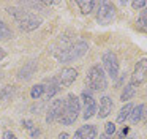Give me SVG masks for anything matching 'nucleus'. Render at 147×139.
Masks as SVG:
<instances>
[{
    "mask_svg": "<svg viewBox=\"0 0 147 139\" xmlns=\"http://www.w3.org/2000/svg\"><path fill=\"white\" fill-rule=\"evenodd\" d=\"M5 55H7V52H5V51H3V49H2V47H0V60L3 59V57H5Z\"/></svg>",
    "mask_w": 147,
    "mask_h": 139,
    "instance_id": "nucleus-28",
    "label": "nucleus"
},
{
    "mask_svg": "<svg viewBox=\"0 0 147 139\" xmlns=\"http://www.w3.org/2000/svg\"><path fill=\"white\" fill-rule=\"evenodd\" d=\"M95 5H96V2H93V0H79L78 2V6L81 8V11L84 14H90L93 11V8H95Z\"/></svg>",
    "mask_w": 147,
    "mask_h": 139,
    "instance_id": "nucleus-19",
    "label": "nucleus"
},
{
    "mask_svg": "<svg viewBox=\"0 0 147 139\" xmlns=\"http://www.w3.org/2000/svg\"><path fill=\"white\" fill-rule=\"evenodd\" d=\"M59 139H68V134L67 133H60V134H59Z\"/></svg>",
    "mask_w": 147,
    "mask_h": 139,
    "instance_id": "nucleus-27",
    "label": "nucleus"
},
{
    "mask_svg": "<svg viewBox=\"0 0 147 139\" xmlns=\"http://www.w3.org/2000/svg\"><path fill=\"white\" fill-rule=\"evenodd\" d=\"M81 100H82V117L86 120L92 119L93 115H96L98 112V106H96L95 98L92 96L89 90H84L82 95H81Z\"/></svg>",
    "mask_w": 147,
    "mask_h": 139,
    "instance_id": "nucleus-7",
    "label": "nucleus"
},
{
    "mask_svg": "<svg viewBox=\"0 0 147 139\" xmlns=\"http://www.w3.org/2000/svg\"><path fill=\"white\" fill-rule=\"evenodd\" d=\"M101 62H103V68H105L106 74L112 79H117L119 76V59L112 51H106L101 57Z\"/></svg>",
    "mask_w": 147,
    "mask_h": 139,
    "instance_id": "nucleus-5",
    "label": "nucleus"
},
{
    "mask_svg": "<svg viewBox=\"0 0 147 139\" xmlns=\"http://www.w3.org/2000/svg\"><path fill=\"white\" fill-rule=\"evenodd\" d=\"M128 139H134V138H128Z\"/></svg>",
    "mask_w": 147,
    "mask_h": 139,
    "instance_id": "nucleus-30",
    "label": "nucleus"
},
{
    "mask_svg": "<svg viewBox=\"0 0 147 139\" xmlns=\"http://www.w3.org/2000/svg\"><path fill=\"white\" fill-rule=\"evenodd\" d=\"M131 123H138V122H147V104H138L134 106L133 112L130 115Z\"/></svg>",
    "mask_w": 147,
    "mask_h": 139,
    "instance_id": "nucleus-14",
    "label": "nucleus"
},
{
    "mask_svg": "<svg viewBox=\"0 0 147 139\" xmlns=\"http://www.w3.org/2000/svg\"><path fill=\"white\" fill-rule=\"evenodd\" d=\"M128 131H130V128H128V126H123V128H122V131L119 133V136H120V138H123V136L128 134Z\"/></svg>",
    "mask_w": 147,
    "mask_h": 139,
    "instance_id": "nucleus-26",
    "label": "nucleus"
},
{
    "mask_svg": "<svg viewBox=\"0 0 147 139\" xmlns=\"http://www.w3.org/2000/svg\"><path fill=\"white\" fill-rule=\"evenodd\" d=\"M35 70H36V62H33V60H32V62H29V63H27V65L19 71L18 78H19L21 81H27V79H30V78L33 76Z\"/></svg>",
    "mask_w": 147,
    "mask_h": 139,
    "instance_id": "nucleus-15",
    "label": "nucleus"
},
{
    "mask_svg": "<svg viewBox=\"0 0 147 139\" xmlns=\"http://www.w3.org/2000/svg\"><path fill=\"white\" fill-rule=\"evenodd\" d=\"M115 18V8L109 2H100L98 3V11H96V21L101 25H108L114 21Z\"/></svg>",
    "mask_w": 147,
    "mask_h": 139,
    "instance_id": "nucleus-6",
    "label": "nucleus"
},
{
    "mask_svg": "<svg viewBox=\"0 0 147 139\" xmlns=\"http://www.w3.org/2000/svg\"><path fill=\"white\" fill-rule=\"evenodd\" d=\"M89 51V44L86 41H78V43L71 44V46L62 49L60 54H55L57 59L60 62H73V60H78L81 57H84Z\"/></svg>",
    "mask_w": 147,
    "mask_h": 139,
    "instance_id": "nucleus-4",
    "label": "nucleus"
},
{
    "mask_svg": "<svg viewBox=\"0 0 147 139\" xmlns=\"http://www.w3.org/2000/svg\"><path fill=\"white\" fill-rule=\"evenodd\" d=\"M3 139H16V136H14L11 131H5L3 133Z\"/></svg>",
    "mask_w": 147,
    "mask_h": 139,
    "instance_id": "nucleus-25",
    "label": "nucleus"
},
{
    "mask_svg": "<svg viewBox=\"0 0 147 139\" xmlns=\"http://www.w3.org/2000/svg\"><path fill=\"white\" fill-rule=\"evenodd\" d=\"M45 96L46 98H52L55 93H59L62 88L60 82H59V78H49L45 81Z\"/></svg>",
    "mask_w": 147,
    "mask_h": 139,
    "instance_id": "nucleus-13",
    "label": "nucleus"
},
{
    "mask_svg": "<svg viewBox=\"0 0 147 139\" xmlns=\"http://www.w3.org/2000/svg\"><path fill=\"white\" fill-rule=\"evenodd\" d=\"M147 79V59H141L139 62L134 65L133 74H131V84L139 85Z\"/></svg>",
    "mask_w": 147,
    "mask_h": 139,
    "instance_id": "nucleus-8",
    "label": "nucleus"
},
{
    "mask_svg": "<svg viewBox=\"0 0 147 139\" xmlns=\"http://www.w3.org/2000/svg\"><path fill=\"white\" fill-rule=\"evenodd\" d=\"M112 107H114V103H112L111 96L105 95V96L100 98V107H98V112H96V115H98L100 119H106V117H108L109 114L112 112Z\"/></svg>",
    "mask_w": 147,
    "mask_h": 139,
    "instance_id": "nucleus-12",
    "label": "nucleus"
},
{
    "mask_svg": "<svg viewBox=\"0 0 147 139\" xmlns=\"http://www.w3.org/2000/svg\"><path fill=\"white\" fill-rule=\"evenodd\" d=\"M134 93H136V85H133L130 82L128 85H125V88L122 90V95H120V100L123 101H128V100H131V98L134 96Z\"/></svg>",
    "mask_w": 147,
    "mask_h": 139,
    "instance_id": "nucleus-18",
    "label": "nucleus"
},
{
    "mask_svg": "<svg viewBox=\"0 0 147 139\" xmlns=\"http://www.w3.org/2000/svg\"><path fill=\"white\" fill-rule=\"evenodd\" d=\"M59 82H60L62 88L63 87H68L74 82V79L78 78V71L74 68H63L60 73H59Z\"/></svg>",
    "mask_w": 147,
    "mask_h": 139,
    "instance_id": "nucleus-10",
    "label": "nucleus"
},
{
    "mask_svg": "<svg viewBox=\"0 0 147 139\" xmlns=\"http://www.w3.org/2000/svg\"><path fill=\"white\" fill-rule=\"evenodd\" d=\"M41 95H45V85L43 84H38V85H35V87H32V90H30V96H32L33 100L40 98Z\"/></svg>",
    "mask_w": 147,
    "mask_h": 139,
    "instance_id": "nucleus-21",
    "label": "nucleus"
},
{
    "mask_svg": "<svg viewBox=\"0 0 147 139\" xmlns=\"http://www.w3.org/2000/svg\"><path fill=\"white\" fill-rule=\"evenodd\" d=\"M81 112V103L79 98L74 93H70L67 98L63 100V109H62V115H60V122L63 125H73L78 120Z\"/></svg>",
    "mask_w": 147,
    "mask_h": 139,
    "instance_id": "nucleus-1",
    "label": "nucleus"
},
{
    "mask_svg": "<svg viewBox=\"0 0 147 139\" xmlns=\"http://www.w3.org/2000/svg\"><path fill=\"white\" fill-rule=\"evenodd\" d=\"M115 133V123H112V122H108L105 125V134H108V136H112Z\"/></svg>",
    "mask_w": 147,
    "mask_h": 139,
    "instance_id": "nucleus-23",
    "label": "nucleus"
},
{
    "mask_svg": "<svg viewBox=\"0 0 147 139\" xmlns=\"http://www.w3.org/2000/svg\"><path fill=\"white\" fill-rule=\"evenodd\" d=\"M100 139H114V138H112V136H108V134H101Z\"/></svg>",
    "mask_w": 147,
    "mask_h": 139,
    "instance_id": "nucleus-29",
    "label": "nucleus"
},
{
    "mask_svg": "<svg viewBox=\"0 0 147 139\" xmlns=\"http://www.w3.org/2000/svg\"><path fill=\"white\" fill-rule=\"evenodd\" d=\"M24 126L29 130V134H30V138H32V139H38L40 138V130L36 128L30 120H24Z\"/></svg>",
    "mask_w": 147,
    "mask_h": 139,
    "instance_id": "nucleus-20",
    "label": "nucleus"
},
{
    "mask_svg": "<svg viewBox=\"0 0 147 139\" xmlns=\"http://www.w3.org/2000/svg\"><path fill=\"white\" fill-rule=\"evenodd\" d=\"M62 109H63V100H55L54 103L49 106L48 109V114H46V122L48 123H52L55 120L60 119L62 115Z\"/></svg>",
    "mask_w": 147,
    "mask_h": 139,
    "instance_id": "nucleus-9",
    "label": "nucleus"
},
{
    "mask_svg": "<svg viewBox=\"0 0 147 139\" xmlns=\"http://www.w3.org/2000/svg\"><path fill=\"white\" fill-rule=\"evenodd\" d=\"M136 28L144 32V33H147V6L141 11L139 18L136 19Z\"/></svg>",
    "mask_w": 147,
    "mask_h": 139,
    "instance_id": "nucleus-17",
    "label": "nucleus"
},
{
    "mask_svg": "<svg viewBox=\"0 0 147 139\" xmlns=\"http://www.w3.org/2000/svg\"><path fill=\"white\" fill-rule=\"evenodd\" d=\"M133 109H134L133 104H131V103H127V104H125V106L120 109V112H119V115H117V122H119V123H123L125 120H127L128 117L131 115Z\"/></svg>",
    "mask_w": 147,
    "mask_h": 139,
    "instance_id": "nucleus-16",
    "label": "nucleus"
},
{
    "mask_svg": "<svg viewBox=\"0 0 147 139\" xmlns=\"http://www.w3.org/2000/svg\"><path fill=\"white\" fill-rule=\"evenodd\" d=\"M96 133H98V130H96L95 125H84L74 133V136L71 139H95Z\"/></svg>",
    "mask_w": 147,
    "mask_h": 139,
    "instance_id": "nucleus-11",
    "label": "nucleus"
},
{
    "mask_svg": "<svg viewBox=\"0 0 147 139\" xmlns=\"http://www.w3.org/2000/svg\"><path fill=\"white\" fill-rule=\"evenodd\" d=\"M8 13L16 19V22L19 24L21 30H24V32H32V30H35L36 27H40V24H41V19L36 18L35 14H32L30 11L8 8Z\"/></svg>",
    "mask_w": 147,
    "mask_h": 139,
    "instance_id": "nucleus-3",
    "label": "nucleus"
},
{
    "mask_svg": "<svg viewBox=\"0 0 147 139\" xmlns=\"http://www.w3.org/2000/svg\"><path fill=\"white\" fill-rule=\"evenodd\" d=\"M11 30L8 28V25L5 24V22L0 21V40H8V38L11 36Z\"/></svg>",
    "mask_w": 147,
    "mask_h": 139,
    "instance_id": "nucleus-22",
    "label": "nucleus"
},
{
    "mask_svg": "<svg viewBox=\"0 0 147 139\" xmlns=\"http://www.w3.org/2000/svg\"><path fill=\"white\" fill-rule=\"evenodd\" d=\"M86 84H87V88L92 92H103L108 88V79H106V74L100 65L90 66L86 78Z\"/></svg>",
    "mask_w": 147,
    "mask_h": 139,
    "instance_id": "nucleus-2",
    "label": "nucleus"
},
{
    "mask_svg": "<svg viewBox=\"0 0 147 139\" xmlns=\"http://www.w3.org/2000/svg\"><path fill=\"white\" fill-rule=\"evenodd\" d=\"M131 6H133V9H144L147 6V2H142V0H139V2H131Z\"/></svg>",
    "mask_w": 147,
    "mask_h": 139,
    "instance_id": "nucleus-24",
    "label": "nucleus"
}]
</instances>
